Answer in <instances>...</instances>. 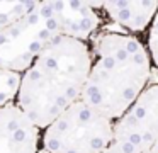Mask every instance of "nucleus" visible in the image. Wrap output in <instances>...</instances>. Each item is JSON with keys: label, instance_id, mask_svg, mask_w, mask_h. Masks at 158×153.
<instances>
[{"label": "nucleus", "instance_id": "1", "mask_svg": "<svg viewBox=\"0 0 158 153\" xmlns=\"http://www.w3.org/2000/svg\"><path fill=\"white\" fill-rule=\"evenodd\" d=\"M90 65L85 41L58 34L22 71L14 104L43 131L82 99Z\"/></svg>", "mask_w": 158, "mask_h": 153}, {"label": "nucleus", "instance_id": "7", "mask_svg": "<svg viewBox=\"0 0 158 153\" xmlns=\"http://www.w3.org/2000/svg\"><path fill=\"white\" fill-rule=\"evenodd\" d=\"M127 112L139 122L141 128L158 139V83L143 88Z\"/></svg>", "mask_w": 158, "mask_h": 153}, {"label": "nucleus", "instance_id": "2", "mask_svg": "<svg viewBox=\"0 0 158 153\" xmlns=\"http://www.w3.org/2000/svg\"><path fill=\"white\" fill-rule=\"evenodd\" d=\"M90 56L92 65L80 100L114 122L143 92L150 77V58L136 37L124 32L99 34Z\"/></svg>", "mask_w": 158, "mask_h": 153}, {"label": "nucleus", "instance_id": "5", "mask_svg": "<svg viewBox=\"0 0 158 153\" xmlns=\"http://www.w3.org/2000/svg\"><path fill=\"white\" fill-rule=\"evenodd\" d=\"M41 129L14 104L0 105V153H38Z\"/></svg>", "mask_w": 158, "mask_h": 153}, {"label": "nucleus", "instance_id": "8", "mask_svg": "<svg viewBox=\"0 0 158 153\" xmlns=\"http://www.w3.org/2000/svg\"><path fill=\"white\" fill-rule=\"evenodd\" d=\"M39 2H0V29L9 27L26 17L38 7Z\"/></svg>", "mask_w": 158, "mask_h": 153}, {"label": "nucleus", "instance_id": "6", "mask_svg": "<svg viewBox=\"0 0 158 153\" xmlns=\"http://www.w3.org/2000/svg\"><path fill=\"white\" fill-rule=\"evenodd\" d=\"M102 9L107 15L121 27L127 31H143L158 9V2H139V0H112L102 2Z\"/></svg>", "mask_w": 158, "mask_h": 153}, {"label": "nucleus", "instance_id": "3", "mask_svg": "<svg viewBox=\"0 0 158 153\" xmlns=\"http://www.w3.org/2000/svg\"><path fill=\"white\" fill-rule=\"evenodd\" d=\"M58 34H63L61 2H39L31 14L0 29V70L24 71Z\"/></svg>", "mask_w": 158, "mask_h": 153}, {"label": "nucleus", "instance_id": "4", "mask_svg": "<svg viewBox=\"0 0 158 153\" xmlns=\"http://www.w3.org/2000/svg\"><path fill=\"white\" fill-rule=\"evenodd\" d=\"M112 143V121L77 100L43 129L46 153H102Z\"/></svg>", "mask_w": 158, "mask_h": 153}]
</instances>
